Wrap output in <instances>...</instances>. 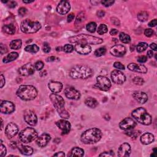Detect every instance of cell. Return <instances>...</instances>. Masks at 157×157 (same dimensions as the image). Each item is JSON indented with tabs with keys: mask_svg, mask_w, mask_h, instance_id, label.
I'll return each mask as SVG.
<instances>
[{
	"mask_svg": "<svg viewBox=\"0 0 157 157\" xmlns=\"http://www.w3.org/2000/svg\"><path fill=\"white\" fill-rule=\"evenodd\" d=\"M102 137L101 131L97 128H93L86 130L81 136V141L85 144H93L98 142L100 140Z\"/></svg>",
	"mask_w": 157,
	"mask_h": 157,
	"instance_id": "obj_1",
	"label": "cell"
},
{
	"mask_svg": "<svg viewBox=\"0 0 157 157\" xmlns=\"http://www.w3.org/2000/svg\"><path fill=\"white\" fill-rule=\"evenodd\" d=\"M69 41L74 44H100L103 42V40L96 36L81 34L75 36L71 37L69 38Z\"/></svg>",
	"mask_w": 157,
	"mask_h": 157,
	"instance_id": "obj_2",
	"label": "cell"
},
{
	"mask_svg": "<svg viewBox=\"0 0 157 157\" xmlns=\"http://www.w3.org/2000/svg\"><path fill=\"white\" fill-rule=\"evenodd\" d=\"M69 75L73 78L86 79L93 75L92 69L85 65H76L70 70Z\"/></svg>",
	"mask_w": 157,
	"mask_h": 157,
	"instance_id": "obj_3",
	"label": "cell"
},
{
	"mask_svg": "<svg viewBox=\"0 0 157 157\" xmlns=\"http://www.w3.org/2000/svg\"><path fill=\"white\" fill-rule=\"evenodd\" d=\"M17 95L24 101H31L38 95V91L32 85H21L17 91Z\"/></svg>",
	"mask_w": 157,
	"mask_h": 157,
	"instance_id": "obj_4",
	"label": "cell"
},
{
	"mask_svg": "<svg viewBox=\"0 0 157 157\" xmlns=\"http://www.w3.org/2000/svg\"><path fill=\"white\" fill-rule=\"evenodd\" d=\"M51 100L53 106L59 112L60 116L62 118H68L69 114L65 109V101L63 98L57 93H52L50 95Z\"/></svg>",
	"mask_w": 157,
	"mask_h": 157,
	"instance_id": "obj_5",
	"label": "cell"
},
{
	"mask_svg": "<svg viewBox=\"0 0 157 157\" xmlns=\"http://www.w3.org/2000/svg\"><path fill=\"white\" fill-rule=\"evenodd\" d=\"M132 116L138 122L144 125H149L152 123L151 115L142 107H139L133 111Z\"/></svg>",
	"mask_w": 157,
	"mask_h": 157,
	"instance_id": "obj_6",
	"label": "cell"
},
{
	"mask_svg": "<svg viewBox=\"0 0 157 157\" xmlns=\"http://www.w3.org/2000/svg\"><path fill=\"white\" fill-rule=\"evenodd\" d=\"M20 28L25 33H35L41 28V25L38 22H33L26 19L22 22Z\"/></svg>",
	"mask_w": 157,
	"mask_h": 157,
	"instance_id": "obj_7",
	"label": "cell"
},
{
	"mask_svg": "<svg viewBox=\"0 0 157 157\" xmlns=\"http://www.w3.org/2000/svg\"><path fill=\"white\" fill-rule=\"evenodd\" d=\"M38 138V133L32 128H26L20 132L19 139L25 144L30 143Z\"/></svg>",
	"mask_w": 157,
	"mask_h": 157,
	"instance_id": "obj_8",
	"label": "cell"
},
{
	"mask_svg": "<svg viewBox=\"0 0 157 157\" xmlns=\"http://www.w3.org/2000/svg\"><path fill=\"white\" fill-rule=\"evenodd\" d=\"M96 82V86L102 91H108L111 86L110 80L105 76H100L97 77Z\"/></svg>",
	"mask_w": 157,
	"mask_h": 157,
	"instance_id": "obj_9",
	"label": "cell"
},
{
	"mask_svg": "<svg viewBox=\"0 0 157 157\" xmlns=\"http://www.w3.org/2000/svg\"><path fill=\"white\" fill-rule=\"evenodd\" d=\"M25 121L30 126H35L38 122L36 115L31 110H26L24 112Z\"/></svg>",
	"mask_w": 157,
	"mask_h": 157,
	"instance_id": "obj_10",
	"label": "cell"
},
{
	"mask_svg": "<svg viewBox=\"0 0 157 157\" xmlns=\"http://www.w3.org/2000/svg\"><path fill=\"white\" fill-rule=\"evenodd\" d=\"M35 71V67L31 63H27L23 65L19 69L20 75L23 76H28L33 74Z\"/></svg>",
	"mask_w": 157,
	"mask_h": 157,
	"instance_id": "obj_11",
	"label": "cell"
},
{
	"mask_svg": "<svg viewBox=\"0 0 157 157\" xmlns=\"http://www.w3.org/2000/svg\"><path fill=\"white\" fill-rule=\"evenodd\" d=\"M111 78L113 82L117 84H122L126 80L125 76L118 70H114L111 73Z\"/></svg>",
	"mask_w": 157,
	"mask_h": 157,
	"instance_id": "obj_12",
	"label": "cell"
},
{
	"mask_svg": "<svg viewBox=\"0 0 157 157\" xmlns=\"http://www.w3.org/2000/svg\"><path fill=\"white\" fill-rule=\"evenodd\" d=\"M65 94L66 96L70 100H78L80 98V93L77 90L76 88H74L71 86L66 88L65 90Z\"/></svg>",
	"mask_w": 157,
	"mask_h": 157,
	"instance_id": "obj_13",
	"label": "cell"
},
{
	"mask_svg": "<svg viewBox=\"0 0 157 157\" xmlns=\"http://www.w3.org/2000/svg\"><path fill=\"white\" fill-rule=\"evenodd\" d=\"M19 128L14 123H10L8 124L6 128L5 134L8 139H11L17 134Z\"/></svg>",
	"mask_w": 157,
	"mask_h": 157,
	"instance_id": "obj_14",
	"label": "cell"
},
{
	"mask_svg": "<svg viewBox=\"0 0 157 157\" xmlns=\"http://www.w3.org/2000/svg\"><path fill=\"white\" fill-rule=\"evenodd\" d=\"M136 125V123L134 122V120L130 117L123 119L119 124L120 128L123 130H130L134 128Z\"/></svg>",
	"mask_w": 157,
	"mask_h": 157,
	"instance_id": "obj_15",
	"label": "cell"
},
{
	"mask_svg": "<svg viewBox=\"0 0 157 157\" xmlns=\"http://www.w3.org/2000/svg\"><path fill=\"white\" fill-rule=\"evenodd\" d=\"M15 110V106L11 101H3L1 103V112L3 114H11Z\"/></svg>",
	"mask_w": 157,
	"mask_h": 157,
	"instance_id": "obj_16",
	"label": "cell"
},
{
	"mask_svg": "<svg viewBox=\"0 0 157 157\" xmlns=\"http://www.w3.org/2000/svg\"><path fill=\"white\" fill-rule=\"evenodd\" d=\"M71 9V6L68 1H61L57 7V11L60 15H65L68 13Z\"/></svg>",
	"mask_w": 157,
	"mask_h": 157,
	"instance_id": "obj_17",
	"label": "cell"
},
{
	"mask_svg": "<svg viewBox=\"0 0 157 157\" xmlns=\"http://www.w3.org/2000/svg\"><path fill=\"white\" fill-rule=\"evenodd\" d=\"M110 52L113 56L121 57L126 53V48L122 45H115L110 49Z\"/></svg>",
	"mask_w": 157,
	"mask_h": 157,
	"instance_id": "obj_18",
	"label": "cell"
},
{
	"mask_svg": "<svg viewBox=\"0 0 157 157\" xmlns=\"http://www.w3.org/2000/svg\"><path fill=\"white\" fill-rule=\"evenodd\" d=\"M57 125L62 131L63 134H68L71 130V123L65 119L60 120L57 122Z\"/></svg>",
	"mask_w": 157,
	"mask_h": 157,
	"instance_id": "obj_19",
	"label": "cell"
},
{
	"mask_svg": "<svg viewBox=\"0 0 157 157\" xmlns=\"http://www.w3.org/2000/svg\"><path fill=\"white\" fill-rule=\"evenodd\" d=\"M74 49L76 51L81 55H87L92 51V48L89 45L82 44H76Z\"/></svg>",
	"mask_w": 157,
	"mask_h": 157,
	"instance_id": "obj_20",
	"label": "cell"
},
{
	"mask_svg": "<svg viewBox=\"0 0 157 157\" xmlns=\"http://www.w3.org/2000/svg\"><path fill=\"white\" fill-rule=\"evenodd\" d=\"M131 154V146L129 144L123 143L120 146L118 150V156L121 157L129 156Z\"/></svg>",
	"mask_w": 157,
	"mask_h": 157,
	"instance_id": "obj_21",
	"label": "cell"
},
{
	"mask_svg": "<svg viewBox=\"0 0 157 157\" xmlns=\"http://www.w3.org/2000/svg\"><path fill=\"white\" fill-rule=\"evenodd\" d=\"M51 138V136L47 133L41 134L36 140V144L40 147H44L47 146L48 142L50 141Z\"/></svg>",
	"mask_w": 157,
	"mask_h": 157,
	"instance_id": "obj_22",
	"label": "cell"
},
{
	"mask_svg": "<svg viewBox=\"0 0 157 157\" xmlns=\"http://www.w3.org/2000/svg\"><path fill=\"white\" fill-rule=\"evenodd\" d=\"M128 68L130 71L137 73H140L142 74H146L147 73V68L143 65L130 63L128 66Z\"/></svg>",
	"mask_w": 157,
	"mask_h": 157,
	"instance_id": "obj_23",
	"label": "cell"
},
{
	"mask_svg": "<svg viewBox=\"0 0 157 157\" xmlns=\"http://www.w3.org/2000/svg\"><path fill=\"white\" fill-rule=\"evenodd\" d=\"M133 96L134 98V100L138 102L140 104H144L148 100V96L147 94L142 92H135L133 94Z\"/></svg>",
	"mask_w": 157,
	"mask_h": 157,
	"instance_id": "obj_24",
	"label": "cell"
},
{
	"mask_svg": "<svg viewBox=\"0 0 157 157\" xmlns=\"http://www.w3.org/2000/svg\"><path fill=\"white\" fill-rule=\"evenodd\" d=\"M48 86L49 89L54 93H60L63 88V85L59 82H51L49 84Z\"/></svg>",
	"mask_w": 157,
	"mask_h": 157,
	"instance_id": "obj_25",
	"label": "cell"
},
{
	"mask_svg": "<svg viewBox=\"0 0 157 157\" xmlns=\"http://www.w3.org/2000/svg\"><path fill=\"white\" fill-rule=\"evenodd\" d=\"M154 136L152 133H146L144 134L140 138V142L144 145H148L154 141Z\"/></svg>",
	"mask_w": 157,
	"mask_h": 157,
	"instance_id": "obj_26",
	"label": "cell"
},
{
	"mask_svg": "<svg viewBox=\"0 0 157 157\" xmlns=\"http://www.w3.org/2000/svg\"><path fill=\"white\" fill-rule=\"evenodd\" d=\"M17 147L20 152L24 155H31L33 154V149L31 147L20 144L19 146H17Z\"/></svg>",
	"mask_w": 157,
	"mask_h": 157,
	"instance_id": "obj_27",
	"label": "cell"
},
{
	"mask_svg": "<svg viewBox=\"0 0 157 157\" xmlns=\"http://www.w3.org/2000/svg\"><path fill=\"white\" fill-rule=\"evenodd\" d=\"M19 57V54L17 52H11L9 54H8L6 57H5V58H4L3 60V63H9V62H11V61H13L14 60H15L16 59H17Z\"/></svg>",
	"mask_w": 157,
	"mask_h": 157,
	"instance_id": "obj_28",
	"label": "cell"
},
{
	"mask_svg": "<svg viewBox=\"0 0 157 157\" xmlns=\"http://www.w3.org/2000/svg\"><path fill=\"white\" fill-rule=\"evenodd\" d=\"M84 150L79 147H74L68 154V156H83Z\"/></svg>",
	"mask_w": 157,
	"mask_h": 157,
	"instance_id": "obj_29",
	"label": "cell"
},
{
	"mask_svg": "<svg viewBox=\"0 0 157 157\" xmlns=\"http://www.w3.org/2000/svg\"><path fill=\"white\" fill-rule=\"evenodd\" d=\"M85 104L88 107H90V108H95V107L98 106V103L95 99L92 97H90L86 99L85 101Z\"/></svg>",
	"mask_w": 157,
	"mask_h": 157,
	"instance_id": "obj_30",
	"label": "cell"
},
{
	"mask_svg": "<svg viewBox=\"0 0 157 157\" xmlns=\"http://www.w3.org/2000/svg\"><path fill=\"white\" fill-rule=\"evenodd\" d=\"M3 30L7 34L14 35L15 32V27L12 24L6 25L3 26Z\"/></svg>",
	"mask_w": 157,
	"mask_h": 157,
	"instance_id": "obj_31",
	"label": "cell"
},
{
	"mask_svg": "<svg viewBox=\"0 0 157 157\" xmlns=\"http://www.w3.org/2000/svg\"><path fill=\"white\" fill-rule=\"evenodd\" d=\"M22 40L20 39H16L11 41L10 43V48L13 50H18L22 47Z\"/></svg>",
	"mask_w": 157,
	"mask_h": 157,
	"instance_id": "obj_32",
	"label": "cell"
},
{
	"mask_svg": "<svg viewBox=\"0 0 157 157\" xmlns=\"http://www.w3.org/2000/svg\"><path fill=\"white\" fill-rule=\"evenodd\" d=\"M25 51L30 53H35L39 51V48L38 45L36 44L29 45H27V46L25 48Z\"/></svg>",
	"mask_w": 157,
	"mask_h": 157,
	"instance_id": "obj_33",
	"label": "cell"
},
{
	"mask_svg": "<svg viewBox=\"0 0 157 157\" xmlns=\"http://www.w3.org/2000/svg\"><path fill=\"white\" fill-rule=\"evenodd\" d=\"M119 38H120V40L121 41V42L125 44L130 43L131 41L130 36L128 35L125 33H121L120 34Z\"/></svg>",
	"mask_w": 157,
	"mask_h": 157,
	"instance_id": "obj_34",
	"label": "cell"
},
{
	"mask_svg": "<svg viewBox=\"0 0 157 157\" xmlns=\"http://www.w3.org/2000/svg\"><path fill=\"white\" fill-rule=\"evenodd\" d=\"M148 15L147 12L145 11L140 12L138 14V19L140 22H146L148 19Z\"/></svg>",
	"mask_w": 157,
	"mask_h": 157,
	"instance_id": "obj_35",
	"label": "cell"
},
{
	"mask_svg": "<svg viewBox=\"0 0 157 157\" xmlns=\"http://www.w3.org/2000/svg\"><path fill=\"white\" fill-rule=\"evenodd\" d=\"M148 47V44L146 43H140L136 47V50L138 52H142L146 51Z\"/></svg>",
	"mask_w": 157,
	"mask_h": 157,
	"instance_id": "obj_36",
	"label": "cell"
},
{
	"mask_svg": "<svg viewBox=\"0 0 157 157\" xmlns=\"http://www.w3.org/2000/svg\"><path fill=\"white\" fill-rule=\"evenodd\" d=\"M107 31H108V29H107V27L106 25L101 24L100 27H99L98 28L97 32L99 35H104V34L106 33Z\"/></svg>",
	"mask_w": 157,
	"mask_h": 157,
	"instance_id": "obj_37",
	"label": "cell"
},
{
	"mask_svg": "<svg viewBox=\"0 0 157 157\" xmlns=\"http://www.w3.org/2000/svg\"><path fill=\"white\" fill-rule=\"evenodd\" d=\"M96 27H97V25L96 23L90 22L88 23L87 25H86V30L90 33H94L96 30Z\"/></svg>",
	"mask_w": 157,
	"mask_h": 157,
	"instance_id": "obj_38",
	"label": "cell"
},
{
	"mask_svg": "<svg viewBox=\"0 0 157 157\" xmlns=\"http://www.w3.org/2000/svg\"><path fill=\"white\" fill-rule=\"evenodd\" d=\"M106 52V49L104 47H101L99 48L95 51L94 52V55H95L96 57H101L102 55H104Z\"/></svg>",
	"mask_w": 157,
	"mask_h": 157,
	"instance_id": "obj_39",
	"label": "cell"
},
{
	"mask_svg": "<svg viewBox=\"0 0 157 157\" xmlns=\"http://www.w3.org/2000/svg\"><path fill=\"white\" fill-rule=\"evenodd\" d=\"M133 82L138 85H142L144 83V80H143V78L140 77H135L133 78Z\"/></svg>",
	"mask_w": 157,
	"mask_h": 157,
	"instance_id": "obj_40",
	"label": "cell"
},
{
	"mask_svg": "<svg viewBox=\"0 0 157 157\" xmlns=\"http://www.w3.org/2000/svg\"><path fill=\"white\" fill-rule=\"evenodd\" d=\"M6 147L3 144L2 140H1V146H0V155L1 157L5 156L6 154Z\"/></svg>",
	"mask_w": 157,
	"mask_h": 157,
	"instance_id": "obj_41",
	"label": "cell"
},
{
	"mask_svg": "<svg viewBox=\"0 0 157 157\" xmlns=\"http://www.w3.org/2000/svg\"><path fill=\"white\" fill-rule=\"evenodd\" d=\"M74 50V47L71 44H66L63 47V51L66 53H71Z\"/></svg>",
	"mask_w": 157,
	"mask_h": 157,
	"instance_id": "obj_42",
	"label": "cell"
},
{
	"mask_svg": "<svg viewBox=\"0 0 157 157\" xmlns=\"http://www.w3.org/2000/svg\"><path fill=\"white\" fill-rule=\"evenodd\" d=\"M44 63L43 61H37L36 63H35V69L36 70H38V71H40V70L42 69L44 67Z\"/></svg>",
	"mask_w": 157,
	"mask_h": 157,
	"instance_id": "obj_43",
	"label": "cell"
},
{
	"mask_svg": "<svg viewBox=\"0 0 157 157\" xmlns=\"http://www.w3.org/2000/svg\"><path fill=\"white\" fill-rule=\"evenodd\" d=\"M43 52H45V53H49L51 52V47H50V45H49V44L47 43H44V45H43Z\"/></svg>",
	"mask_w": 157,
	"mask_h": 157,
	"instance_id": "obj_44",
	"label": "cell"
},
{
	"mask_svg": "<svg viewBox=\"0 0 157 157\" xmlns=\"http://www.w3.org/2000/svg\"><path fill=\"white\" fill-rule=\"evenodd\" d=\"M114 3V1H107V0H103V1H101L102 5L103 6H104L105 7H109L111 5H112Z\"/></svg>",
	"mask_w": 157,
	"mask_h": 157,
	"instance_id": "obj_45",
	"label": "cell"
},
{
	"mask_svg": "<svg viewBox=\"0 0 157 157\" xmlns=\"http://www.w3.org/2000/svg\"><path fill=\"white\" fill-rule=\"evenodd\" d=\"M114 67L118 69H125V67L123 64H122L120 62H115V63L114 64Z\"/></svg>",
	"mask_w": 157,
	"mask_h": 157,
	"instance_id": "obj_46",
	"label": "cell"
},
{
	"mask_svg": "<svg viewBox=\"0 0 157 157\" xmlns=\"http://www.w3.org/2000/svg\"><path fill=\"white\" fill-rule=\"evenodd\" d=\"M144 35H145L147 37H151L153 35H154V31L150 28L146 29L144 31Z\"/></svg>",
	"mask_w": 157,
	"mask_h": 157,
	"instance_id": "obj_47",
	"label": "cell"
},
{
	"mask_svg": "<svg viewBox=\"0 0 157 157\" xmlns=\"http://www.w3.org/2000/svg\"><path fill=\"white\" fill-rule=\"evenodd\" d=\"M147 60V57L144 56V55H142V56H139L138 57L137 59V61L138 62H139V63H145V62H146Z\"/></svg>",
	"mask_w": 157,
	"mask_h": 157,
	"instance_id": "obj_48",
	"label": "cell"
},
{
	"mask_svg": "<svg viewBox=\"0 0 157 157\" xmlns=\"http://www.w3.org/2000/svg\"><path fill=\"white\" fill-rule=\"evenodd\" d=\"M114 154L112 152H104L100 155V156H113Z\"/></svg>",
	"mask_w": 157,
	"mask_h": 157,
	"instance_id": "obj_49",
	"label": "cell"
},
{
	"mask_svg": "<svg viewBox=\"0 0 157 157\" xmlns=\"http://www.w3.org/2000/svg\"><path fill=\"white\" fill-rule=\"evenodd\" d=\"M128 135L131 136V137H133V138H136L137 136H138L140 134L139 131H133V132H128V133H126Z\"/></svg>",
	"mask_w": 157,
	"mask_h": 157,
	"instance_id": "obj_50",
	"label": "cell"
},
{
	"mask_svg": "<svg viewBox=\"0 0 157 157\" xmlns=\"http://www.w3.org/2000/svg\"><path fill=\"white\" fill-rule=\"evenodd\" d=\"M27 10L26 8L21 7V8H20L19 10V14L21 16H23L25 14L27 13Z\"/></svg>",
	"mask_w": 157,
	"mask_h": 157,
	"instance_id": "obj_51",
	"label": "cell"
},
{
	"mask_svg": "<svg viewBox=\"0 0 157 157\" xmlns=\"http://www.w3.org/2000/svg\"><path fill=\"white\" fill-rule=\"evenodd\" d=\"M7 49L5 45L3 44H1V53L2 55L5 54V53H7Z\"/></svg>",
	"mask_w": 157,
	"mask_h": 157,
	"instance_id": "obj_52",
	"label": "cell"
},
{
	"mask_svg": "<svg viewBox=\"0 0 157 157\" xmlns=\"http://www.w3.org/2000/svg\"><path fill=\"white\" fill-rule=\"evenodd\" d=\"M0 80H1V84H0V87L3 88L4 85H5V78L3 74H1V76H0Z\"/></svg>",
	"mask_w": 157,
	"mask_h": 157,
	"instance_id": "obj_53",
	"label": "cell"
},
{
	"mask_svg": "<svg viewBox=\"0 0 157 157\" xmlns=\"http://www.w3.org/2000/svg\"><path fill=\"white\" fill-rule=\"evenodd\" d=\"M156 23H157L156 19H154L149 22V23H148V26L150 27H154L156 25Z\"/></svg>",
	"mask_w": 157,
	"mask_h": 157,
	"instance_id": "obj_54",
	"label": "cell"
},
{
	"mask_svg": "<svg viewBox=\"0 0 157 157\" xmlns=\"http://www.w3.org/2000/svg\"><path fill=\"white\" fill-rule=\"evenodd\" d=\"M74 19V15L73 14H70L68 16V22H71Z\"/></svg>",
	"mask_w": 157,
	"mask_h": 157,
	"instance_id": "obj_55",
	"label": "cell"
},
{
	"mask_svg": "<svg viewBox=\"0 0 157 157\" xmlns=\"http://www.w3.org/2000/svg\"><path fill=\"white\" fill-rule=\"evenodd\" d=\"M104 15H105V12H104V11H99L97 12V15L100 17H104Z\"/></svg>",
	"mask_w": 157,
	"mask_h": 157,
	"instance_id": "obj_56",
	"label": "cell"
},
{
	"mask_svg": "<svg viewBox=\"0 0 157 157\" xmlns=\"http://www.w3.org/2000/svg\"><path fill=\"white\" fill-rule=\"evenodd\" d=\"M117 33H118V30H116V29H112L110 31V34L112 36L116 35Z\"/></svg>",
	"mask_w": 157,
	"mask_h": 157,
	"instance_id": "obj_57",
	"label": "cell"
},
{
	"mask_svg": "<svg viewBox=\"0 0 157 157\" xmlns=\"http://www.w3.org/2000/svg\"><path fill=\"white\" fill-rule=\"evenodd\" d=\"M65 155L63 152H60L53 155V156H65Z\"/></svg>",
	"mask_w": 157,
	"mask_h": 157,
	"instance_id": "obj_58",
	"label": "cell"
},
{
	"mask_svg": "<svg viewBox=\"0 0 157 157\" xmlns=\"http://www.w3.org/2000/svg\"><path fill=\"white\" fill-rule=\"evenodd\" d=\"M150 48L152 49V50H154V51H156V44H155V43H152L151 44H150Z\"/></svg>",
	"mask_w": 157,
	"mask_h": 157,
	"instance_id": "obj_59",
	"label": "cell"
},
{
	"mask_svg": "<svg viewBox=\"0 0 157 157\" xmlns=\"http://www.w3.org/2000/svg\"><path fill=\"white\" fill-rule=\"evenodd\" d=\"M154 55V52H153L152 51H149L147 52V57L148 58H152Z\"/></svg>",
	"mask_w": 157,
	"mask_h": 157,
	"instance_id": "obj_60",
	"label": "cell"
},
{
	"mask_svg": "<svg viewBox=\"0 0 157 157\" xmlns=\"http://www.w3.org/2000/svg\"><path fill=\"white\" fill-rule=\"evenodd\" d=\"M16 5H17V3H16L15 1H11V3H10V5H9V7L11 8H14L16 6Z\"/></svg>",
	"mask_w": 157,
	"mask_h": 157,
	"instance_id": "obj_61",
	"label": "cell"
},
{
	"mask_svg": "<svg viewBox=\"0 0 157 157\" xmlns=\"http://www.w3.org/2000/svg\"><path fill=\"white\" fill-rule=\"evenodd\" d=\"M54 60H55V57H53V56L48 58L47 60V61H54Z\"/></svg>",
	"mask_w": 157,
	"mask_h": 157,
	"instance_id": "obj_62",
	"label": "cell"
},
{
	"mask_svg": "<svg viewBox=\"0 0 157 157\" xmlns=\"http://www.w3.org/2000/svg\"><path fill=\"white\" fill-rule=\"evenodd\" d=\"M24 3H31L33 2H34V1H23Z\"/></svg>",
	"mask_w": 157,
	"mask_h": 157,
	"instance_id": "obj_63",
	"label": "cell"
},
{
	"mask_svg": "<svg viewBox=\"0 0 157 157\" xmlns=\"http://www.w3.org/2000/svg\"><path fill=\"white\" fill-rule=\"evenodd\" d=\"M3 119L1 118V130L3 129Z\"/></svg>",
	"mask_w": 157,
	"mask_h": 157,
	"instance_id": "obj_64",
	"label": "cell"
}]
</instances>
